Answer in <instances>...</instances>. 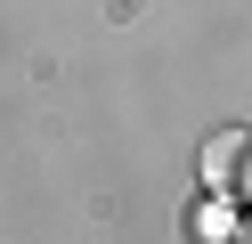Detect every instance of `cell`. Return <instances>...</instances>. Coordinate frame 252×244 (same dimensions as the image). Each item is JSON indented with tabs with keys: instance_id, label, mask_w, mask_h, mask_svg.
<instances>
[{
	"instance_id": "obj_1",
	"label": "cell",
	"mask_w": 252,
	"mask_h": 244,
	"mask_svg": "<svg viewBox=\"0 0 252 244\" xmlns=\"http://www.w3.org/2000/svg\"><path fill=\"white\" fill-rule=\"evenodd\" d=\"M252 155V130H220L212 146H203V171H212V187H236V163Z\"/></svg>"
}]
</instances>
